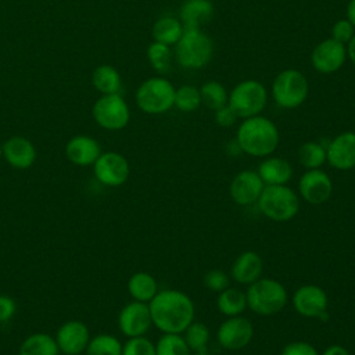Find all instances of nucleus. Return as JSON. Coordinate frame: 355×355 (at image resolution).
Returning <instances> with one entry per match:
<instances>
[{"mask_svg": "<svg viewBox=\"0 0 355 355\" xmlns=\"http://www.w3.org/2000/svg\"><path fill=\"white\" fill-rule=\"evenodd\" d=\"M216 308L226 318L241 315L247 309L245 293L237 287L229 286L227 288L218 293Z\"/></svg>", "mask_w": 355, "mask_h": 355, "instance_id": "25", "label": "nucleus"}, {"mask_svg": "<svg viewBox=\"0 0 355 355\" xmlns=\"http://www.w3.org/2000/svg\"><path fill=\"white\" fill-rule=\"evenodd\" d=\"M122 355H157L155 344L144 336L132 337L122 345Z\"/></svg>", "mask_w": 355, "mask_h": 355, "instance_id": "36", "label": "nucleus"}, {"mask_svg": "<svg viewBox=\"0 0 355 355\" xmlns=\"http://www.w3.org/2000/svg\"><path fill=\"white\" fill-rule=\"evenodd\" d=\"M214 53L212 39L197 28H184L179 42L175 44V57L179 65L187 69L205 67Z\"/></svg>", "mask_w": 355, "mask_h": 355, "instance_id": "5", "label": "nucleus"}, {"mask_svg": "<svg viewBox=\"0 0 355 355\" xmlns=\"http://www.w3.org/2000/svg\"><path fill=\"white\" fill-rule=\"evenodd\" d=\"M93 86L103 94H116L122 87L119 72L111 65H100L93 71L92 75Z\"/></svg>", "mask_w": 355, "mask_h": 355, "instance_id": "27", "label": "nucleus"}, {"mask_svg": "<svg viewBox=\"0 0 355 355\" xmlns=\"http://www.w3.org/2000/svg\"><path fill=\"white\" fill-rule=\"evenodd\" d=\"M257 172L265 186L287 184L293 178L291 164L286 158L275 155L265 157L258 165Z\"/></svg>", "mask_w": 355, "mask_h": 355, "instance_id": "21", "label": "nucleus"}, {"mask_svg": "<svg viewBox=\"0 0 355 355\" xmlns=\"http://www.w3.org/2000/svg\"><path fill=\"white\" fill-rule=\"evenodd\" d=\"M266 103L268 90L259 80L255 79H245L239 82L230 90L227 98V104L241 119L259 115Z\"/></svg>", "mask_w": 355, "mask_h": 355, "instance_id": "8", "label": "nucleus"}, {"mask_svg": "<svg viewBox=\"0 0 355 355\" xmlns=\"http://www.w3.org/2000/svg\"><path fill=\"white\" fill-rule=\"evenodd\" d=\"M153 324L162 333L182 334L194 320V302L180 290H161L148 302Z\"/></svg>", "mask_w": 355, "mask_h": 355, "instance_id": "1", "label": "nucleus"}, {"mask_svg": "<svg viewBox=\"0 0 355 355\" xmlns=\"http://www.w3.org/2000/svg\"><path fill=\"white\" fill-rule=\"evenodd\" d=\"M89 329L79 320H69L64 323L55 337V343L67 355H79L89 344Z\"/></svg>", "mask_w": 355, "mask_h": 355, "instance_id": "18", "label": "nucleus"}, {"mask_svg": "<svg viewBox=\"0 0 355 355\" xmlns=\"http://www.w3.org/2000/svg\"><path fill=\"white\" fill-rule=\"evenodd\" d=\"M297 157L305 169H318L326 162V146L319 141H305L300 146Z\"/></svg>", "mask_w": 355, "mask_h": 355, "instance_id": "29", "label": "nucleus"}, {"mask_svg": "<svg viewBox=\"0 0 355 355\" xmlns=\"http://www.w3.org/2000/svg\"><path fill=\"white\" fill-rule=\"evenodd\" d=\"M65 154L72 164L79 166H87L96 162V159L101 154V148L97 140H94L93 137L80 135V136L72 137L67 143Z\"/></svg>", "mask_w": 355, "mask_h": 355, "instance_id": "20", "label": "nucleus"}, {"mask_svg": "<svg viewBox=\"0 0 355 355\" xmlns=\"http://www.w3.org/2000/svg\"><path fill=\"white\" fill-rule=\"evenodd\" d=\"M247 308L259 316L279 313L288 301V293L283 283L272 277H259L245 291Z\"/></svg>", "mask_w": 355, "mask_h": 355, "instance_id": "3", "label": "nucleus"}, {"mask_svg": "<svg viewBox=\"0 0 355 355\" xmlns=\"http://www.w3.org/2000/svg\"><path fill=\"white\" fill-rule=\"evenodd\" d=\"M354 35H355V28L347 18L338 19L331 26V37L340 43L348 44L349 40L354 37Z\"/></svg>", "mask_w": 355, "mask_h": 355, "instance_id": "38", "label": "nucleus"}, {"mask_svg": "<svg viewBox=\"0 0 355 355\" xmlns=\"http://www.w3.org/2000/svg\"><path fill=\"white\" fill-rule=\"evenodd\" d=\"M202 283L208 290L214 293H220L230 286V277L222 269H211L204 275Z\"/></svg>", "mask_w": 355, "mask_h": 355, "instance_id": "37", "label": "nucleus"}, {"mask_svg": "<svg viewBox=\"0 0 355 355\" xmlns=\"http://www.w3.org/2000/svg\"><path fill=\"white\" fill-rule=\"evenodd\" d=\"M147 57L155 71L161 73L169 71L171 61H172L171 46L159 42H153L147 49Z\"/></svg>", "mask_w": 355, "mask_h": 355, "instance_id": "35", "label": "nucleus"}, {"mask_svg": "<svg viewBox=\"0 0 355 355\" xmlns=\"http://www.w3.org/2000/svg\"><path fill=\"white\" fill-rule=\"evenodd\" d=\"M151 324L153 320L150 315V308L146 302L132 301L122 308L118 316L119 330L129 338L144 336Z\"/></svg>", "mask_w": 355, "mask_h": 355, "instance_id": "15", "label": "nucleus"}, {"mask_svg": "<svg viewBox=\"0 0 355 355\" xmlns=\"http://www.w3.org/2000/svg\"><path fill=\"white\" fill-rule=\"evenodd\" d=\"M184 32V26L179 18L162 17L153 25L154 42H159L168 46H175Z\"/></svg>", "mask_w": 355, "mask_h": 355, "instance_id": "26", "label": "nucleus"}, {"mask_svg": "<svg viewBox=\"0 0 355 355\" xmlns=\"http://www.w3.org/2000/svg\"><path fill=\"white\" fill-rule=\"evenodd\" d=\"M3 155L7 162L17 169L29 168L36 158V150L33 144L21 136H14L3 144Z\"/></svg>", "mask_w": 355, "mask_h": 355, "instance_id": "22", "label": "nucleus"}, {"mask_svg": "<svg viewBox=\"0 0 355 355\" xmlns=\"http://www.w3.org/2000/svg\"><path fill=\"white\" fill-rule=\"evenodd\" d=\"M355 28V0H349L347 4V17H345Z\"/></svg>", "mask_w": 355, "mask_h": 355, "instance_id": "43", "label": "nucleus"}, {"mask_svg": "<svg viewBox=\"0 0 355 355\" xmlns=\"http://www.w3.org/2000/svg\"><path fill=\"white\" fill-rule=\"evenodd\" d=\"M291 304L295 312L304 318L329 319L327 294L316 284L300 286L291 297Z\"/></svg>", "mask_w": 355, "mask_h": 355, "instance_id": "10", "label": "nucleus"}, {"mask_svg": "<svg viewBox=\"0 0 355 355\" xmlns=\"http://www.w3.org/2000/svg\"><path fill=\"white\" fill-rule=\"evenodd\" d=\"M320 355H351V354L345 347L338 344H331L327 348H324Z\"/></svg>", "mask_w": 355, "mask_h": 355, "instance_id": "42", "label": "nucleus"}, {"mask_svg": "<svg viewBox=\"0 0 355 355\" xmlns=\"http://www.w3.org/2000/svg\"><path fill=\"white\" fill-rule=\"evenodd\" d=\"M93 118L104 129L119 130L128 125L130 111L119 93L103 94L93 105Z\"/></svg>", "mask_w": 355, "mask_h": 355, "instance_id": "9", "label": "nucleus"}, {"mask_svg": "<svg viewBox=\"0 0 355 355\" xmlns=\"http://www.w3.org/2000/svg\"><path fill=\"white\" fill-rule=\"evenodd\" d=\"M201 105V94L200 89L193 85H183L175 90V103L176 107L182 112L196 111Z\"/></svg>", "mask_w": 355, "mask_h": 355, "instance_id": "34", "label": "nucleus"}, {"mask_svg": "<svg viewBox=\"0 0 355 355\" xmlns=\"http://www.w3.org/2000/svg\"><path fill=\"white\" fill-rule=\"evenodd\" d=\"M93 165L96 179L104 186L116 187L123 184L129 178V162L119 153H101Z\"/></svg>", "mask_w": 355, "mask_h": 355, "instance_id": "14", "label": "nucleus"}, {"mask_svg": "<svg viewBox=\"0 0 355 355\" xmlns=\"http://www.w3.org/2000/svg\"><path fill=\"white\" fill-rule=\"evenodd\" d=\"M157 355H191L189 345L182 334L164 333L155 344Z\"/></svg>", "mask_w": 355, "mask_h": 355, "instance_id": "32", "label": "nucleus"}, {"mask_svg": "<svg viewBox=\"0 0 355 355\" xmlns=\"http://www.w3.org/2000/svg\"><path fill=\"white\" fill-rule=\"evenodd\" d=\"M262 270H263L262 257L258 252L248 250L241 252L233 261L230 268V276L236 283L250 286L251 283L262 277Z\"/></svg>", "mask_w": 355, "mask_h": 355, "instance_id": "19", "label": "nucleus"}, {"mask_svg": "<svg viewBox=\"0 0 355 355\" xmlns=\"http://www.w3.org/2000/svg\"><path fill=\"white\" fill-rule=\"evenodd\" d=\"M1 155H3V148L0 147V158H1Z\"/></svg>", "mask_w": 355, "mask_h": 355, "instance_id": "46", "label": "nucleus"}, {"mask_svg": "<svg viewBox=\"0 0 355 355\" xmlns=\"http://www.w3.org/2000/svg\"><path fill=\"white\" fill-rule=\"evenodd\" d=\"M15 302L8 295H0V323L10 320L15 313Z\"/></svg>", "mask_w": 355, "mask_h": 355, "instance_id": "41", "label": "nucleus"}, {"mask_svg": "<svg viewBox=\"0 0 355 355\" xmlns=\"http://www.w3.org/2000/svg\"><path fill=\"white\" fill-rule=\"evenodd\" d=\"M257 204L265 218L273 222H288L300 211V196L287 184L265 186Z\"/></svg>", "mask_w": 355, "mask_h": 355, "instance_id": "4", "label": "nucleus"}, {"mask_svg": "<svg viewBox=\"0 0 355 355\" xmlns=\"http://www.w3.org/2000/svg\"><path fill=\"white\" fill-rule=\"evenodd\" d=\"M237 119H239L237 114L233 111V108L229 104H226L215 111V122L222 128L233 126Z\"/></svg>", "mask_w": 355, "mask_h": 355, "instance_id": "40", "label": "nucleus"}, {"mask_svg": "<svg viewBox=\"0 0 355 355\" xmlns=\"http://www.w3.org/2000/svg\"><path fill=\"white\" fill-rule=\"evenodd\" d=\"M65 355H67V354H65Z\"/></svg>", "mask_w": 355, "mask_h": 355, "instance_id": "47", "label": "nucleus"}, {"mask_svg": "<svg viewBox=\"0 0 355 355\" xmlns=\"http://www.w3.org/2000/svg\"><path fill=\"white\" fill-rule=\"evenodd\" d=\"M333 194V182L327 172L306 169L298 180V196L309 205H322Z\"/></svg>", "mask_w": 355, "mask_h": 355, "instance_id": "12", "label": "nucleus"}, {"mask_svg": "<svg viewBox=\"0 0 355 355\" xmlns=\"http://www.w3.org/2000/svg\"><path fill=\"white\" fill-rule=\"evenodd\" d=\"M254 337L252 322L241 315L226 318L216 330L219 345L227 351L245 348Z\"/></svg>", "mask_w": 355, "mask_h": 355, "instance_id": "11", "label": "nucleus"}, {"mask_svg": "<svg viewBox=\"0 0 355 355\" xmlns=\"http://www.w3.org/2000/svg\"><path fill=\"white\" fill-rule=\"evenodd\" d=\"M201 104H205L209 110L216 111L218 108L227 104L229 93L226 87L216 80H208L200 87Z\"/></svg>", "mask_w": 355, "mask_h": 355, "instance_id": "31", "label": "nucleus"}, {"mask_svg": "<svg viewBox=\"0 0 355 355\" xmlns=\"http://www.w3.org/2000/svg\"><path fill=\"white\" fill-rule=\"evenodd\" d=\"M347 57L351 60V62L355 65V35L347 44Z\"/></svg>", "mask_w": 355, "mask_h": 355, "instance_id": "44", "label": "nucleus"}, {"mask_svg": "<svg viewBox=\"0 0 355 355\" xmlns=\"http://www.w3.org/2000/svg\"><path fill=\"white\" fill-rule=\"evenodd\" d=\"M87 355H122L121 341L111 334H98L89 340Z\"/></svg>", "mask_w": 355, "mask_h": 355, "instance_id": "33", "label": "nucleus"}, {"mask_svg": "<svg viewBox=\"0 0 355 355\" xmlns=\"http://www.w3.org/2000/svg\"><path fill=\"white\" fill-rule=\"evenodd\" d=\"M309 93L306 76L294 68L283 69L272 82V97L280 108L293 110L305 103Z\"/></svg>", "mask_w": 355, "mask_h": 355, "instance_id": "6", "label": "nucleus"}, {"mask_svg": "<svg viewBox=\"0 0 355 355\" xmlns=\"http://www.w3.org/2000/svg\"><path fill=\"white\" fill-rule=\"evenodd\" d=\"M128 291L135 301L148 304L159 290L154 276L147 272H136L128 280Z\"/></svg>", "mask_w": 355, "mask_h": 355, "instance_id": "24", "label": "nucleus"}, {"mask_svg": "<svg viewBox=\"0 0 355 355\" xmlns=\"http://www.w3.org/2000/svg\"><path fill=\"white\" fill-rule=\"evenodd\" d=\"M60 348L55 340L44 333H35L25 338L18 355H58Z\"/></svg>", "mask_w": 355, "mask_h": 355, "instance_id": "28", "label": "nucleus"}, {"mask_svg": "<svg viewBox=\"0 0 355 355\" xmlns=\"http://www.w3.org/2000/svg\"><path fill=\"white\" fill-rule=\"evenodd\" d=\"M280 355H320L318 349L306 341H291L283 347Z\"/></svg>", "mask_w": 355, "mask_h": 355, "instance_id": "39", "label": "nucleus"}, {"mask_svg": "<svg viewBox=\"0 0 355 355\" xmlns=\"http://www.w3.org/2000/svg\"><path fill=\"white\" fill-rule=\"evenodd\" d=\"M175 90L172 82L165 78H148L136 92V104L146 114H164L173 107Z\"/></svg>", "mask_w": 355, "mask_h": 355, "instance_id": "7", "label": "nucleus"}, {"mask_svg": "<svg viewBox=\"0 0 355 355\" xmlns=\"http://www.w3.org/2000/svg\"><path fill=\"white\" fill-rule=\"evenodd\" d=\"M191 355H214V354H209L208 351H204V352H194Z\"/></svg>", "mask_w": 355, "mask_h": 355, "instance_id": "45", "label": "nucleus"}, {"mask_svg": "<svg viewBox=\"0 0 355 355\" xmlns=\"http://www.w3.org/2000/svg\"><path fill=\"white\" fill-rule=\"evenodd\" d=\"M186 344L189 345L191 354L204 352L208 348V343L211 338L209 329L202 322H191L187 329L182 333Z\"/></svg>", "mask_w": 355, "mask_h": 355, "instance_id": "30", "label": "nucleus"}, {"mask_svg": "<svg viewBox=\"0 0 355 355\" xmlns=\"http://www.w3.org/2000/svg\"><path fill=\"white\" fill-rule=\"evenodd\" d=\"M347 58V44L340 43L333 37L318 43L311 53V64L319 73L337 72Z\"/></svg>", "mask_w": 355, "mask_h": 355, "instance_id": "13", "label": "nucleus"}, {"mask_svg": "<svg viewBox=\"0 0 355 355\" xmlns=\"http://www.w3.org/2000/svg\"><path fill=\"white\" fill-rule=\"evenodd\" d=\"M280 141V133L275 122L259 115L243 119L236 133V143L241 153L265 158L272 155Z\"/></svg>", "mask_w": 355, "mask_h": 355, "instance_id": "2", "label": "nucleus"}, {"mask_svg": "<svg viewBox=\"0 0 355 355\" xmlns=\"http://www.w3.org/2000/svg\"><path fill=\"white\" fill-rule=\"evenodd\" d=\"M326 161L337 171L355 168V132L347 130L334 136L326 146Z\"/></svg>", "mask_w": 355, "mask_h": 355, "instance_id": "16", "label": "nucleus"}, {"mask_svg": "<svg viewBox=\"0 0 355 355\" xmlns=\"http://www.w3.org/2000/svg\"><path fill=\"white\" fill-rule=\"evenodd\" d=\"M265 184L257 171L244 169L239 172L230 182L229 193L232 200L241 207L252 205L258 201Z\"/></svg>", "mask_w": 355, "mask_h": 355, "instance_id": "17", "label": "nucleus"}, {"mask_svg": "<svg viewBox=\"0 0 355 355\" xmlns=\"http://www.w3.org/2000/svg\"><path fill=\"white\" fill-rule=\"evenodd\" d=\"M214 4L211 0H184L179 10V19L184 28H197L211 21Z\"/></svg>", "mask_w": 355, "mask_h": 355, "instance_id": "23", "label": "nucleus"}]
</instances>
